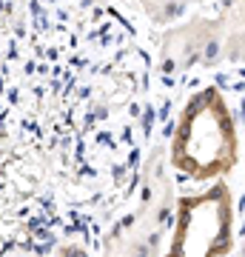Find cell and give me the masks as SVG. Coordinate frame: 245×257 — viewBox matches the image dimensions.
Listing matches in <instances>:
<instances>
[{"mask_svg":"<svg viewBox=\"0 0 245 257\" xmlns=\"http://www.w3.org/2000/svg\"><path fill=\"white\" fill-rule=\"evenodd\" d=\"M236 123L219 89L208 86L188 97L171 135V169L194 183L217 180L236 163Z\"/></svg>","mask_w":245,"mask_h":257,"instance_id":"cell-1","label":"cell"},{"mask_svg":"<svg viewBox=\"0 0 245 257\" xmlns=\"http://www.w3.org/2000/svg\"><path fill=\"white\" fill-rule=\"evenodd\" d=\"M197 6H208V12L165 29L157 43L165 74L245 60V0H197Z\"/></svg>","mask_w":245,"mask_h":257,"instance_id":"cell-2","label":"cell"},{"mask_svg":"<svg viewBox=\"0 0 245 257\" xmlns=\"http://www.w3.org/2000/svg\"><path fill=\"white\" fill-rule=\"evenodd\" d=\"M174 214H177V197H174L171 160L157 149L145 160L140 175V197L134 209L123 220L114 223V229L106 234L103 248L109 254H160L171 234Z\"/></svg>","mask_w":245,"mask_h":257,"instance_id":"cell-3","label":"cell"},{"mask_svg":"<svg viewBox=\"0 0 245 257\" xmlns=\"http://www.w3.org/2000/svg\"><path fill=\"white\" fill-rule=\"evenodd\" d=\"M234 248V197L222 180L177 200L168 254H228Z\"/></svg>","mask_w":245,"mask_h":257,"instance_id":"cell-4","label":"cell"},{"mask_svg":"<svg viewBox=\"0 0 245 257\" xmlns=\"http://www.w3.org/2000/svg\"><path fill=\"white\" fill-rule=\"evenodd\" d=\"M131 3L157 26H168L182 18L191 6H197V0H131Z\"/></svg>","mask_w":245,"mask_h":257,"instance_id":"cell-5","label":"cell"}]
</instances>
